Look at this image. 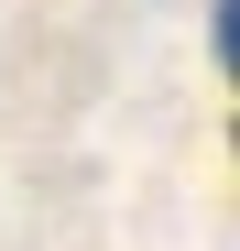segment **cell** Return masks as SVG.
I'll use <instances>...</instances> for the list:
<instances>
[{
	"label": "cell",
	"instance_id": "1",
	"mask_svg": "<svg viewBox=\"0 0 240 251\" xmlns=\"http://www.w3.org/2000/svg\"><path fill=\"white\" fill-rule=\"evenodd\" d=\"M218 66L240 76V0H218Z\"/></svg>",
	"mask_w": 240,
	"mask_h": 251
}]
</instances>
